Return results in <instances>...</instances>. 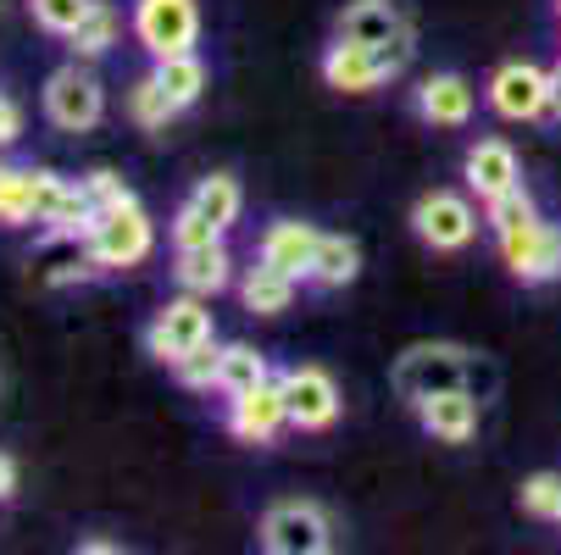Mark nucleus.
<instances>
[{
    "label": "nucleus",
    "mask_w": 561,
    "mask_h": 555,
    "mask_svg": "<svg viewBox=\"0 0 561 555\" xmlns=\"http://www.w3.org/2000/svg\"><path fill=\"white\" fill-rule=\"evenodd\" d=\"M400 401H428L439 389H472L484 394L495 383V367L484 356H472L467 345H445V339H423V345H407L394 356V372H389Z\"/></svg>",
    "instance_id": "1"
},
{
    "label": "nucleus",
    "mask_w": 561,
    "mask_h": 555,
    "mask_svg": "<svg viewBox=\"0 0 561 555\" xmlns=\"http://www.w3.org/2000/svg\"><path fill=\"white\" fill-rule=\"evenodd\" d=\"M45 117H50V128H61V134H90V128H101V117H106V90H101V78L78 61V56L45 78Z\"/></svg>",
    "instance_id": "2"
},
{
    "label": "nucleus",
    "mask_w": 561,
    "mask_h": 555,
    "mask_svg": "<svg viewBox=\"0 0 561 555\" xmlns=\"http://www.w3.org/2000/svg\"><path fill=\"white\" fill-rule=\"evenodd\" d=\"M150 251H156V228H150L145 206L101 211L95 228H90V240H84V256H90L101 273H128V267H139Z\"/></svg>",
    "instance_id": "3"
},
{
    "label": "nucleus",
    "mask_w": 561,
    "mask_h": 555,
    "mask_svg": "<svg viewBox=\"0 0 561 555\" xmlns=\"http://www.w3.org/2000/svg\"><path fill=\"white\" fill-rule=\"evenodd\" d=\"M95 200L84 189V178H61V173H45L34 167V222L50 228V240H78L84 245L90 240V228H95Z\"/></svg>",
    "instance_id": "4"
},
{
    "label": "nucleus",
    "mask_w": 561,
    "mask_h": 555,
    "mask_svg": "<svg viewBox=\"0 0 561 555\" xmlns=\"http://www.w3.org/2000/svg\"><path fill=\"white\" fill-rule=\"evenodd\" d=\"M262 550L267 555H329L334 550V528L329 511L311 500H278L262 511Z\"/></svg>",
    "instance_id": "5"
},
{
    "label": "nucleus",
    "mask_w": 561,
    "mask_h": 555,
    "mask_svg": "<svg viewBox=\"0 0 561 555\" xmlns=\"http://www.w3.org/2000/svg\"><path fill=\"white\" fill-rule=\"evenodd\" d=\"M206 339H211V311H206V294H190V289L179 300H168L162 311L150 316V328H145V350H150V361H162V367L184 361Z\"/></svg>",
    "instance_id": "6"
},
{
    "label": "nucleus",
    "mask_w": 561,
    "mask_h": 555,
    "mask_svg": "<svg viewBox=\"0 0 561 555\" xmlns=\"http://www.w3.org/2000/svg\"><path fill=\"white\" fill-rule=\"evenodd\" d=\"M134 39L162 61L179 50H195L201 39V7L195 0H134Z\"/></svg>",
    "instance_id": "7"
},
{
    "label": "nucleus",
    "mask_w": 561,
    "mask_h": 555,
    "mask_svg": "<svg viewBox=\"0 0 561 555\" xmlns=\"http://www.w3.org/2000/svg\"><path fill=\"white\" fill-rule=\"evenodd\" d=\"M278 389L289 406V428L323 433L340 423V383L329 367H289V372H278Z\"/></svg>",
    "instance_id": "8"
},
{
    "label": "nucleus",
    "mask_w": 561,
    "mask_h": 555,
    "mask_svg": "<svg viewBox=\"0 0 561 555\" xmlns=\"http://www.w3.org/2000/svg\"><path fill=\"white\" fill-rule=\"evenodd\" d=\"M412 233L428 251H467L478 240V211L456 189H434L412 206Z\"/></svg>",
    "instance_id": "9"
},
{
    "label": "nucleus",
    "mask_w": 561,
    "mask_h": 555,
    "mask_svg": "<svg viewBox=\"0 0 561 555\" xmlns=\"http://www.w3.org/2000/svg\"><path fill=\"white\" fill-rule=\"evenodd\" d=\"M495 245H501V262L512 267V278H523V284L561 278V228L556 222L506 228V233H495Z\"/></svg>",
    "instance_id": "10"
},
{
    "label": "nucleus",
    "mask_w": 561,
    "mask_h": 555,
    "mask_svg": "<svg viewBox=\"0 0 561 555\" xmlns=\"http://www.w3.org/2000/svg\"><path fill=\"white\" fill-rule=\"evenodd\" d=\"M284 428H289V406H284L278 378H267L245 394H228V433L239 444H273Z\"/></svg>",
    "instance_id": "11"
},
{
    "label": "nucleus",
    "mask_w": 561,
    "mask_h": 555,
    "mask_svg": "<svg viewBox=\"0 0 561 555\" xmlns=\"http://www.w3.org/2000/svg\"><path fill=\"white\" fill-rule=\"evenodd\" d=\"M490 106L495 117L506 123H534L550 112V72L534 67V61H506L495 78H490Z\"/></svg>",
    "instance_id": "12"
},
{
    "label": "nucleus",
    "mask_w": 561,
    "mask_h": 555,
    "mask_svg": "<svg viewBox=\"0 0 561 555\" xmlns=\"http://www.w3.org/2000/svg\"><path fill=\"white\" fill-rule=\"evenodd\" d=\"M317 233L311 222H295V217H278V222H267L262 228V245H256V256L262 262H273L278 273H289V278H311V262H317Z\"/></svg>",
    "instance_id": "13"
},
{
    "label": "nucleus",
    "mask_w": 561,
    "mask_h": 555,
    "mask_svg": "<svg viewBox=\"0 0 561 555\" xmlns=\"http://www.w3.org/2000/svg\"><path fill=\"white\" fill-rule=\"evenodd\" d=\"M478 401H484V394H472V389H439L428 401H417V423L439 444H467L478 433Z\"/></svg>",
    "instance_id": "14"
},
{
    "label": "nucleus",
    "mask_w": 561,
    "mask_h": 555,
    "mask_svg": "<svg viewBox=\"0 0 561 555\" xmlns=\"http://www.w3.org/2000/svg\"><path fill=\"white\" fill-rule=\"evenodd\" d=\"M461 173H467V189L478 200H495V195H506V189L523 184V162H517V150L506 139H478L467 150V167Z\"/></svg>",
    "instance_id": "15"
},
{
    "label": "nucleus",
    "mask_w": 561,
    "mask_h": 555,
    "mask_svg": "<svg viewBox=\"0 0 561 555\" xmlns=\"http://www.w3.org/2000/svg\"><path fill=\"white\" fill-rule=\"evenodd\" d=\"M472 106H478V95L461 72H428L417 84V117L434 128H467Z\"/></svg>",
    "instance_id": "16"
},
{
    "label": "nucleus",
    "mask_w": 561,
    "mask_h": 555,
    "mask_svg": "<svg viewBox=\"0 0 561 555\" xmlns=\"http://www.w3.org/2000/svg\"><path fill=\"white\" fill-rule=\"evenodd\" d=\"M323 84L329 90H340V95H367V90H378L383 78H378V61H373V45H362V39H334L329 50H323Z\"/></svg>",
    "instance_id": "17"
},
{
    "label": "nucleus",
    "mask_w": 561,
    "mask_h": 555,
    "mask_svg": "<svg viewBox=\"0 0 561 555\" xmlns=\"http://www.w3.org/2000/svg\"><path fill=\"white\" fill-rule=\"evenodd\" d=\"M173 278H179V289L211 300V294H222V289L233 284V256H228L222 240H217V245H201V251H179Z\"/></svg>",
    "instance_id": "18"
},
{
    "label": "nucleus",
    "mask_w": 561,
    "mask_h": 555,
    "mask_svg": "<svg viewBox=\"0 0 561 555\" xmlns=\"http://www.w3.org/2000/svg\"><path fill=\"white\" fill-rule=\"evenodd\" d=\"M295 289H300V278L278 273L262 256H256V267H245V278H239V300H245L251 316H284L295 305Z\"/></svg>",
    "instance_id": "19"
},
{
    "label": "nucleus",
    "mask_w": 561,
    "mask_h": 555,
    "mask_svg": "<svg viewBox=\"0 0 561 555\" xmlns=\"http://www.w3.org/2000/svg\"><path fill=\"white\" fill-rule=\"evenodd\" d=\"M407 12L394 7V0H351V7L340 12V34L345 39H362V45H383L394 34H407Z\"/></svg>",
    "instance_id": "20"
},
{
    "label": "nucleus",
    "mask_w": 561,
    "mask_h": 555,
    "mask_svg": "<svg viewBox=\"0 0 561 555\" xmlns=\"http://www.w3.org/2000/svg\"><path fill=\"white\" fill-rule=\"evenodd\" d=\"M362 273V245L351 233H323L317 240V262H311V284L317 289H345Z\"/></svg>",
    "instance_id": "21"
},
{
    "label": "nucleus",
    "mask_w": 561,
    "mask_h": 555,
    "mask_svg": "<svg viewBox=\"0 0 561 555\" xmlns=\"http://www.w3.org/2000/svg\"><path fill=\"white\" fill-rule=\"evenodd\" d=\"M156 84H162V90L173 95V106L184 112V106H195V101H201V90H206V61H201L195 50L162 56V61H156Z\"/></svg>",
    "instance_id": "22"
},
{
    "label": "nucleus",
    "mask_w": 561,
    "mask_h": 555,
    "mask_svg": "<svg viewBox=\"0 0 561 555\" xmlns=\"http://www.w3.org/2000/svg\"><path fill=\"white\" fill-rule=\"evenodd\" d=\"M117 34H123V18H117V7L95 0V7H90V18H84V23H78V28L67 34V45H72V56H78V61H95V56H106V50L117 45Z\"/></svg>",
    "instance_id": "23"
},
{
    "label": "nucleus",
    "mask_w": 561,
    "mask_h": 555,
    "mask_svg": "<svg viewBox=\"0 0 561 555\" xmlns=\"http://www.w3.org/2000/svg\"><path fill=\"white\" fill-rule=\"evenodd\" d=\"M267 378H273V367H267V356L256 345H222V367H217V389L222 394H245V389H256Z\"/></svg>",
    "instance_id": "24"
},
{
    "label": "nucleus",
    "mask_w": 561,
    "mask_h": 555,
    "mask_svg": "<svg viewBox=\"0 0 561 555\" xmlns=\"http://www.w3.org/2000/svg\"><path fill=\"white\" fill-rule=\"evenodd\" d=\"M190 200H195V206H201L222 233L239 222V206H245V195H239V184H233L228 173H206V178L195 184V195H190Z\"/></svg>",
    "instance_id": "25"
},
{
    "label": "nucleus",
    "mask_w": 561,
    "mask_h": 555,
    "mask_svg": "<svg viewBox=\"0 0 561 555\" xmlns=\"http://www.w3.org/2000/svg\"><path fill=\"white\" fill-rule=\"evenodd\" d=\"M34 222V167H7L0 162V228Z\"/></svg>",
    "instance_id": "26"
},
{
    "label": "nucleus",
    "mask_w": 561,
    "mask_h": 555,
    "mask_svg": "<svg viewBox=\"0 0 561 555\" xmlns=\"http://www.w3.org/2000/svg\"><path fill=\"white\" fill-rule=\"evenodd\" d=\"M128 117L139 123V128H168L173 117H179V106H173V95L156 84V72L150 78H139V84L128 90Z\"/></svg>",
    "instance_id": "27"
},
{
    "label": "nucleus",
    "mask_w": 561,
    "mask_h": 555,
    "mask_svg": "<svg viewBox=\"0 0 561 555\" xmlns=\"http://www.w3.org/2000/svg\"><path fill=\"white\" fill-rule=\"evenodd\" d=\"M517 506H523V517H534V522H556V517H561V472H534V478H523Z\"/></svg>",
    "instance_id": "28"
},
{
    "label": "nucleus",
    "mask_w": 561,
    "mask_h": 555,
    "mask_svg": "<svg viewBox=\"0 0 561 555\" xmlns=\"http://www.w3.org/2000/svg\"><path fill=\"white\" fill-rule=\"evenodd\" d=\"M90 7H95V0H28L34 23H39L45 34H56V39H67L78 23H84V18H90Z\"/></svg>",
    "instance_id": "29"
},
{
    "label": "nucleus",
    "mask_w": 561,
    "mask_h": 555,
    "mask_svg": "<svg viewBox=\"0 0 561 555\" xmlns=\"http://www.w3.org/2000/svg\"><path fill=\"white\" fill-rule=\"evenodd\" d=\"M484 222L495 228V233H506V228H523V222H539V206H534V195L517 184V189H506V195H495V200H484Z\"/></svg>",
    "instance_id": "30"
},
{
    "label": "nucleus",
    "mask_w": 561,
    "mask_h": 555,
    "mask_svg": "<svg viewBox=\"0 0 561 555\" xmlns=\"http://www.w3.org/2000/svg\"><path fill=\"white\" fill-rule=\"evenodd\" d=\"M217 367H222V345H217V334H211V339L195 345L184 361H173V378H179L184 389H217Z\"/></svg>",
    "instance_id": "31"
},
{
    "label": "nucleus",
    "mask_w": 561,
    "mask_h": 555,
    "mask_svg": "<svg viewBox=\"0 0 561 555\" xmlns=\"http://www.w3.org/2000/svg\"><path fill=\"white\" fill-rule=\"evenodd\" d=\"M217 240H222V228L195 200H184L179 217H173V251H201V245H217Z\"/></svg>",
    "instance_id": "32"
},
{
    "label": "nucleus",
    "mask_w": 561,
    "mask_h": 555,
    "mask_svg": "<svg viewBox=\"0 0 561 555\" xmlns=\"http://www.w3.org/2000/svg\"><path fill=\"white\" fill-rule=\"evenodd\" d=\"M84 189H90L95 211H123V206H139V195H134V189L123 184V173H112V167L84 173Z\"/></svg>",
    "instance_id": "33"
},
{
    "label": "nucleus",
    "mask_w": 561,
    "mask_h": 555,
    "mask_svg": "<svg viewBox=\"0 0 561 555\" xmlns=\"http://www.w3.org/2000/svg\"><path fill=\"white\" fill-rule=\"evenodd\" d=\"M373 61H378V78L389 84V78H400L412 67V28L407 34H394V39H383V45H373Z\"/></svg>",
    "instance_id": "34"
},
{
    "label": "nucleus",
    "mask_w": 561,
    "mask_h": 555,
    "mask_svg": "<svg viewBox=\"0 0 561 555\" xmlns=\"http://www.w3.org/2000/svg\"><path fill=\"white\" fill-rule=\"evenodd\" d=\"M18 134H23V112L0 95V144H18Z\"/></svg>",
    "instance_id": "35"
},
{
    "label": "nucleus",
    "mask_w": 561,
    "mask_h": 555,
    "mask_svg": "<svg viewBox=\"0 0 561 555\" xmlns=\"http://www.w3.org/2000/svg\"><path fill=\"white\" fill-rule=\"evenodd\" d=\"M18 489V466H12V455H0V500H7Z\"/></svg>",
    "instance_id": "36"
},
{
    "label": "nucleus",
    "mask_w": 561,
    "mask_h": 555,
    "mask_svg": "<svg viewBox=\"0 0 561 555\" xmlns=\"http://www.w3.org/2000/svg\"><path fill=\"white\" fill-rule=\"evenodd\" d=\"M123 544H112V539H84V555H117Z\"/></svg>",
    "instance_id": "37"
},
{
    "label": "nucleus",
    "mask_w": 561,
    "mask_h": 555,
    "mask_svg": "<svg viewBox=\"0 0 561 555\" xmlns=\"http://www.w3.org/2000/svg\"><path fill=\"white\" fill-rule=\"evenodd\" d=\"M550 117H561V67L550 72Z\"/></svg>",
    "instance_id": "38"
},
{
    "label": "nucleus",
    "mask_w": 561,
    "mask_h": 555,
    "mask_svg": "<svg viewBox=\"0 0 561 555\" xmlns=\"http://www.w3.org/2000/svg\"><path fill=\"white\" fill-rule=\"evenodd\" d=\"M556 12H561V0H556Z\"/></svg>",
    "instance_id": "39"
},
{
    "label": "nucleus",
    "mask_w": 561,
    "mask_h": 555,
    "mask_svg": "<svg viewBox=\"0 0 561 555\" xmlns=\"http://www.w3.org/2000/svg\"><path fill=\"white\" fill-rule=\"evenodd\" d=\"M556 522H561V517H556Z\"/></svg>",
    "instance_id": "40"
}]
</instances>
